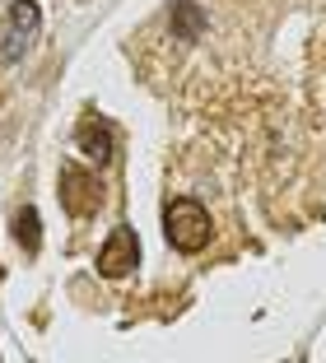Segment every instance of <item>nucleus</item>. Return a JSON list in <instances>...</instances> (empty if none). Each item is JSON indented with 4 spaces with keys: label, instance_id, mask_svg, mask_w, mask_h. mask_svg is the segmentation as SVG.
<instances>
[{
    "label": "nucleus",
    "instance_id": "obj_2",
    "mask_svg": "<svg viewBox=\"0 0 326 363\" xmlns=\"http://www.w3.org/2000/svg\"><path fill=\"white\" fill-rule=\"evenodd\" d=\"M103 177L89 168H80V163H61V205L65 214H75V219H89V214L103 210Z\"/></svg>",
    "mask_w": 326,
    "mask_h": 363
},
{
    "label": "nucleus",
    "instance_id": "obj_3",
    "mask_svg": "<svg viewBox=\"0 0 326 363\" xmlns=\"http://www.w3.org/2000/svg\"><path fill=\"white\" fill-rule=\"evenodd\" d=\"M33 33H38V5L33 0H14L10 19L0 23V61H19Z\"/></svg>",
    "mask_w": 326,
    "mask_h": 363
},
{
    "label": "nucleus",
    "instance_id": "obj_6",
    "mask_svg": "<svg viewBox=\"0 0 326 363\" xmlns=\"http://www.w3.org/2000/svg\"><path fill=\"white\" fill-rule=\"evenodd\" d=\"M14 238H19V247L28 252V257H38V247H43V228H38V210H33V205H23V210L14 214Z\"/></svg>",
    "mask_w": 326,
    "mask_h": 363
},
{
    "label": "nucleus",
    "instance_id": "obj_4",
    "mask_svg": "<svg viewBox=\"0 0 326 363\" xmlns=\"http://www.w3.org/2000/svg\"><path fill=\"white\" fill-rule=\"evenodd\" d=\"M136 261H140L136 233H131V228H112V238H107L103 252H98V270L116 279V275H126V270H136Z\"/></svg>",
    "mask_w": 326,
    "mask_h": 363
},
{
    "label": "nucleus",
    "instance_id": "obj_1",
    "mask_svg": "<svg viewBox=\"0 0 326 363\" xmlns=\"http://www.w3.org/2000/svg\"><path fill=\"white\" fill-rule=\"evenodd\" d=\"M163 233H168V242L178 247V252L196 257L214 233L210 210H205L200 201H191V196H178V201H168V210H163Z\"/></svg>",
    "mask_w": 326,
    "mask_h": 363
},
{
    "label": "nucleus",
    "instance_id": "obj_5",
    "mask_svg": "<svg viewBox=\"0 0 326 363\" xmlns=\"http://www.w3.org/2000/svg\"><path fill=\"white\" fill-rule=\"evenodd\" d=\"M75 145H80V154H85V159H94L98 168H103V163H112V154H116L112 126H107V121H98V117L80 121V130H75Z\"/></svg>",
    "mask_w": 326,
    "mask_h": 363
}]
</instances>
